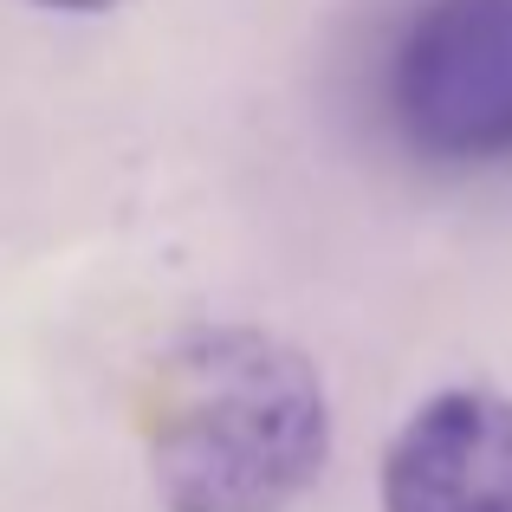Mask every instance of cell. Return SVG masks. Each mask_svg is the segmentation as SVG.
I'll use <instances>...</instances> for the list:
<instances>
[{
    "label": "cell",
    "instance_id": "obj_1",
    "mask_svg": "<svg viewBox=\"0 0 512 512\" xmlns=\"http://www.w3.org/2000/svg\"><path fill=\"white\" fill-rule=\"evenodd\" d=\"M143 448L169 512H286L331 454L318 363L253 325L182 331L143 383Z\"/></svg>",
    "mask_w": 512,
    "mask_h": 512
},
{
    "label": "cell",
    "instance_id": "obj_2",
    "mask_svg": "<svg viewBox=\"0 0 512 512\" xmlns=\"http://www.w3.org/2000/svg\"><path fill=\"white\" fill-rule=\"evenodd\" d=\"M389 111L428 163H512V0H428L389 65Z\"/></svg>",
    "mask_w": 512,
    "mask_h": 512
},
{
    "label": "cell",
    "instance_id": "obj_3",
    "mask_svg": "<svg viewBox=\"0 0 512 512\" xmlns=\"http://www.w3.org/2000/svg\"><path fill=\"white\" fill-rule=\"evenodd\" d=\"M383 512H512V396H428L383 454Z\"/></svg>",
    "mask_w": 512,
    "mask_h": 512
},
{
    "label": "cell",
    "instance_id": "obj_4",
    "mask_svg": "<svg viewBox=\"0 0 512 512\" xmlns=\"http://www.w3.org/2000/svg\"><path fill=\"white\" fill-rule=\"evenodd\" d=\"M33 7H52V13H111L117 0H33Z\"/></svg>",
    "mask_w": 512,
    "mask_h": 512
}]
</instances>
